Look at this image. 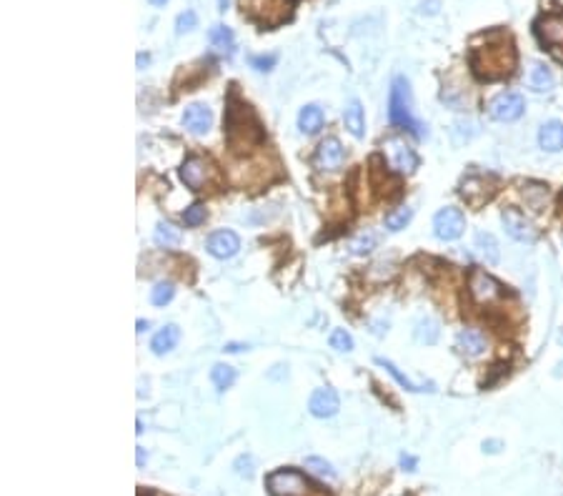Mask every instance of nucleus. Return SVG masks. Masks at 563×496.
Here are the masks:
<instances>
[{"label":"nucleus","mask_w":563,"mask_h":496,"mask_svg":"<svg viewBox=\"0 0 563 496\" xmlns=\"http://www.w3.org/2000/svg\"><path fill=\"white\" fill-rule=\"evenodd\" d=\"M376 243H378V236H376L373 231H363V233H358L353 241H351V253H356V256H366V253L373 251Z\"/></svg>","instance_id":"obj_27"},{"label":"nucleus","mask_w":563,"mask_h":496,"mask_svg":"<svg viewBox=\"0 0 563 496\" xmlns=\"http://www.w3.org/2000/svg\"><path fill=\"white\" fill-rule=\"evenodd\" d=\"M476 248L481 253V258L486 263H498L501 261V248H498V241L493 238L486 231H478L476 233Z\"/></svg>","instance_id":"obj_21"},{"label":"nucleus","mask_w":563,"mask_h":496,"mask_svg":"<svg viewBox=\"0 0 563 496\" xmlns=\"http://www.w3.org/2000/svg\"><path fill=\"white\" fill-rule=\"evenodd\" d=\"M344 123H346V128L351 131V136H356V138H363L366 121H363V108H361L358 101L348 103V108H346V113H344Z\"/></svg>","instance_id":"obj_22"},{"label":"nucleus","mask_w":563,"mask_h":496,"mask_svg":"<svg viewBox=\"0 0 563 496\" xmlns=\"http://www.w3.org/2000/svg\"><path fill=\"white\" fill-rule=\"evenodd\" d=\"M155 243L165 246V248H173L180 243V228H175L173 223H158L155 228Z\"/></svg>","instance_id":"obj_28"},{"label":"nucleus","mask_w":563,"mask_h":496,"mask_svg":"<svg viewBox=\"0 0 563 496\" xmlns=\"http://www.w3.org/2000/svg\"><path fill=\"white\" fill-rule=\"evenodd\" d=\"M388 118L393 126L413 131L415 136H423V126L413 118V96H410V86L403 76H398L391 86V98H388Z\"/></svg>","instance_id":"obj_3"},{"label":"nucleus","mask_w":563,"mask_h":496,"mask_svg":"<svg viewBox=\"0 0 563 496\" xmlns=\"http://www.w3.org/2000/svg\"><path fill=\"white\" fill-rule=\"evenodd\" d=\"M165 3H168V0H150V6H165Z\"/></svg>","instance_id":"obj_40"},{"label":"nucleus","mask_w":563,"mask_h":496,"mask_svg":"<svg viewBox=\"0 0 563 496\" xmlns=\"http://www.w3.org/2000/svg\"><path fill=\"white\" fill-rule=\"evenodd\" d=\"M241 8L248 18L261 23L263 28L281 26L293 13L291 0H241Z\"/></svg>","instance_id":"obj_4"},{"label":"nucleus","mask_w":563,"mask_h":496,"mask_svg":"<svg viewBox=\"0 0 563 496\" xmlns=\"http://www.w3.org/2000/svg\"><path fill=\"white\" fill-rule=\"evenodd\" d=\"M143 461H145V454H143V449H138V466H143Z\"/></svg>","instance_id":"obj_38"},{"label":"nucleus","mask_w":563,"mask_h":496,"mask_svg":"<svg viewBox=\"0 0 563 496\" xmlns=\"http://www.w3.org/2000/svg\"><path fill=\"white\" fill-rule=\"evenodd\" d=\"M401 461H403V466H415V461L410 459V456H408V459H406V456H403V459H401Z\"/></svg>","instance_id":"obj_39"},{"label":"nucleus","mask_w":563,"mask_h":496,"mask_svg":"<svg viewBox=\"0 0 563 496\" xmlns=\"http://www.w3.org/2000/svg\"><path fill=\"white\" fill-rule=\"evenodd\" d=\"M536 33L543 43L563 51V13H548L536 23Z\"/></svg>","instance_id":"obj_13"},{"label":"nucleus","mask_w":563,"mask_h":496,"mask_svg":"<svg viewBox=\"0 0 563 496\" xmlns=\"http://www.w3.org/2000/svg\"><path fill=\"white\" fill-rule=\"evenodd\" d=\"M225 131H228V143L233 151H248L251 146L263 141L261 126H258L256 116L248 106H233L228 111Z\"/></svg>","instance_id":"obj_2"},{"label":"nucleus","mask_w":563,"mask_h":496,"mask_svg":"<svg viewBox=\"0 0 563 496\" xmlns=\"http://www.w3.org/2000/svg\"><path fill=\"white\" fill-rule=\"evenodd\" d=\"M178 338H180V328L175 326V323H168V326L160 328V331L153 336V343H150V348H153V353L163 356V353L173 351L175 343H178Z\"/></svg>","instance_id":"obj_20"},{"label":"nucleus","mask_w":563,"mask_h":496,"mask_svg":"<svg viewBox=\"0 0 563 496\" xmlns=\"http://www.w3.org/2000/svg\"><path fill=\"white\" fill-rule=\"evenodd\" d=\"M210 381H213L218 391H225L233 381H236V371H233L228 363H215V366L210 368Z\"/></svg>","instance_id":"obj_26"},{"label":"nucleus","mask_w":563,"mask_h":496,"mask_svg":"<svg viewBox=\"0 0 563 496\" xmlns=\"http://www.w3.org/2000/svg\"><path fill=\"white\" fill-rule=\"evenodd\" d=\"M273 63H276V56H271V58H253V66H258V71H268Z\"/></svg>","instance_id":"obj_36"},{"label":"nucleus","mask_w":563,"mask_h":496,"mask_svg":"<svg viewBox=\"0 0 563 496\" xmlns=\"http://www.w3.org/2000/svg\"><path fill=\"white\" fill-rule=\"evenodd\" d=\"M526 111V101H523L521 93H501L491 101L488 106V113H491L493 121H501V123H511L516 118L523 116Z\"/></svg>","instance_id":"obj_7"},{"label":"nucleus","mask_w":563,"mask_h":496,"mask_svg":"<svg viewBox=\"0 0 563 496\" xmlns=\"http://www.w3.org/2000/svg\"><path fill=\"white\" fill-rule=\"evenodd\" d=\"M195 28V13L193 11H185L178 16V21H175V33H185V31H193Z\"/></svg>","instance_id":"obj_35"},{"label":"nucleus","mask_w":563,"mask_h":496,"mask_svg":"<svg viewBox=\"0 0 563 496\" xmlns=\"http://www.w3.org/2000/svg\"><path fill=\"white\" fill-rule=\"evenodd\" d=\"M298 126H301V131L308 136L318 133L321 126H323V111L318 106H313V103L311 106H306L301 111V116H298Z\"/></svg>","instance_id":"obj_23"},{"label":"nucleus","mask_w":563,"mask_h":496,"mask_svg":"<svg viewBox=\"0 0 563 496\" xmlns=\"http://www.w3.org/2000/svg\"><path fill=\"white\" fill-rule=\"evenodd\" d=\"M180 178H183V183L188 186V188L203 191L205 186L213 183V181L218 178V171H215V166L210 163L208 158L190 156V158L183 163V168H180Z\"/></svg>","instance_id":"obj_6"},{"label":"nucleus","mask_w":563,"mask_h":496,"mask_svg":"<svg viewBox=\"0 0 563 496\" xmlns=\"http://www.w3.org/2000/svg\"><path fill=\"white\" fill-rule=\"evenodd\" d=\"M376 363H378V366H383L386 371H388V374L393 376V379L398 381V384L403 386L406 391H433V386H430V384H425V386H423V384H413V381H410V379H406V376L401 374L398 368H396L391 361H386V358H381V356H378V358H376Z\"/></svg>","instance_id":"obj_25"},{"label":"nucleus","mask_w":563,"mask_h":496,"mask_svg":"<svg viewBox=\"0 0 563 496\" xmlns=\"http://www.w3.org/2000/svg\"><path fill=\"white\" fill-rule=\"evenodd\" d=\"M308 409H311L313 416L318 419H331V416L338 414L341 409V401H338V394L333 389H316L308 401Z\"/></svg>","instance_id":"obj_15"},{"label":"nucleus","mask_w":563,"mask_h":496,"mask_svg":"<svg viewBox=\"0 0 563 496\" xmlns=\"http://www.w3.org/2000/svg\"><path fill=\"white\" fill-rule=\"evenodd\" d=\"M268 489H271L273 496H308L316 491V486L298 471L281 469L268 476Z\"/></svg>","instance_id":"obj_5"},{"label":"nucleus","mask_w":563,"mask_h":496,"mask_svg":"<svg viewBox=\"0 0 563 496\" xmlns=\"http://www.w3.org/2000/svg\"><path fill=\"white\" fill-rule=\"evenodd\" d=\"M410 218H413V208H408V206H403V208H396V211H391V213L386 216V228H388V231H403L406 226L410 223Z\"/></svg>","instance_id":"obj_29"},{"label":"nucleus","mask_w":563,"mask_h":496,"mask_svg":"<svg viewBox=\"0 0 563 496\" xmlns=\"http://www.w3.org/2000/svg\"><path fill=\"white\" fill-rule=\"evenodd\" d=\"M185 226H198L205 221V206L203 203H193L188 211H185Z\"/></svg>","instance_id":"obj_34"},{"label":"nucleus","mask_w":563,"mask_h":496,"mask_svg":"<svg viewBox=\"0 0 563 496\" xmlns=\"http://www.w3.org/2000/svg\"><path fill=\"white\" fill-rule=\"evenodd\" d=\"M415 338L420 343H435V338H438V323L433 318H420L418 326H415Z\"/></svg>","instance_id":"obj_30"},{"label":"nucleus","mask_w":563,"mask_h":496,"mask_svg":"<svg viewBox=\"0 0 563 496\" xmlns=\"http://www.w3.org/2000/svg\"><path fill=\"white\" fill-rule=\"evenodd\" d=\"M210 123H213V113H210L208 106H203V103H193V106L185 108L183 126H185V131H190L193 136L208 133Z\"/></svg>","instance_id":"obj_16"},{"label":"nucleus","mask_w":563,"mask_h":496,"mask_svg":"<svg viewBox=\"0 0 563 496\" xmlns=\"http://www.w3.org/2000/svg\"><path fill=\"white\" fill-rule=\"evenodd\" d=\"M148 326H150L148 321H138V328H135V331H138V333H143V331H148Z\"/></svg>","instance_id":"obj_37"},{"label":"nucleus","mask_w":563,"mask_h":496,"mask_svg":"<svg viewBox=\"0 0 563 496\" xmlns=\"http://www.w3.org/2000/svg\"><path fill=\"white\" fill-rule=\"evenodd\" d=\"M466 231V216L458 208H443L433 218V233L440 241H456Z\"/></svg>","instance_id":"obj_10"},{"label":"nucleus","mask_w":563,"mask_h":496,"mask_svg":"<svg viewBox=\"0 0 563 496\" xmlns=\"http://www.w3.org/2000/svg\"><path fill=\"white\" fill-rule=\"evenodd\" d=\"M458 348L466 356H481L486 351V336L476 328H466V331L458 333Z\"/></svg>","instance_id":"obj_19"},{"label":"nucleus","mask_w":563,"mask_h":496,"mask_svg":"<svg viewBox=\"0 0 563 496\" xmlns=\"http://www.w3.org/2000/svg\"><path fill=\"white\" fill-rule=\"evenodd\" d=\"M383 148L386 156H388L391 168L401 171V173H413L415 166H418V156L403 138H388L383 143Z\"/></svg>","instance_id":"obj_8"},{"label":"nucleus","mask_w":563,"mask_h":496,"mask_svg":"<svg viewBox=\"0 0 563 496\" xmlns=\"http://www.w3.org/2000/svg\"><path fill=\"white\" fill-rule=\"evenodd\" d=\"M501 221H503L506 233L511 236L513 241H518V243H533V241H536V228H533V223L523 213H518L516 208L503 211Z\"/></svg>","instance_id":"obj_11"},{"label":"nucleus","mask_w":563,"mask_h":496,"mask_svg":"<svg viewBox=\"0 0 563 496\" xmlns=\"http://www.w3.org/2000/svg\"><path fill=\"white\" fill-rule=\"evenodd\" d=\"M208 38H210V46H213L218 53H231L233 51V33H231V28L213 26V28H210V33H208Z\"/></svg>","instance_id":"obj_24"},{"label":"nucleus","mask_w":563,"mask_h":496,"mask_svg":"<svg viewBox=\"0 0 563 496\" xmlns=\"http://www.w3.org/2000/svg\"><path fill=\"white\" fill-rule=\"evenodd\" d=\"M173 293H175L173 283L160 281V283H155V288L150 291V301H153V306H165V303H170Z\"/></svg>","instance_id":"obj_31"},{"label":"nucleus","mask_w":563,"mask_h":496,"mask_svg":"<svg viewBox=\"0 0 563 496\" xmlns=\"http://www.w3.org/2000/svg\"><path fill=\"white\" fill-rule=\"evenodd\" d=\"M528 86L536 93H551L553 86H556V78H553L551 68L546 63H533L531 76H528Z\"/></svg>","instance_id":"obj_18"},{"label":"nucleus","mask_w":563,"mask_h":496,"mask_svg":"<svg viewBox=\"0 0 563 496\" xmlns=\"http://www.w3.org/2000/svg\"><path fill=\"white\" fill-rule=\"evenodd\" d=\"M468 288H471V296L476 303H493L503 296V286L491 276V273L481 271H471V281H468Z\"/></svg>","instance_id":"obj_9"},{"label":"nucleus","mask_w":563,"mask_h":496,"mask_svg":"<svg viewBox=\"0 0 563 496\" xmlns=\"http://www.w3.org/2000/svg\"><path fill=\"white\" fill-rule=\"evenodd\" d=\"M205 248L215 258H231L241 248V241H238V236L233 231H215L208 238V243H205Z\"/></svg>","instance_id":"obj_14"},{"label":"nucleus","mask_w":563,"mask_h":496,"mask_svg":"<svg viewBox=\"0 0 563 496\" xmlns=\"http://www.w3.org/2000/svg\"><path fill=\"white\" fill-rule=\"evenodd\" d=\"M346 161V148L341 146L338 138H326L321 146H318V153H316V166L323 171H336L341 168Z\"/></svg>","instance_id":"obj_12"},{"label":"nucleus","mask_w":563,"mask_h":496,"mask_svg":"<svg viewBox=\"0 0 563 496\" xmlns=\"http://www.w3.org/2000/svg\"><path fill=\"white\" fill-rule=\"evenodd\" d=\"M331 348L348 353L351 348H353V338H351V333L346 331V328H336V331L331 333Z\"/></svg>","instance_id":"obj_33"},{"label":"nucleus","mask_w":563,"mask_h":496,"mask_svg":"<svg viewBox=\"0 0 563 496\" xmlns=\"http://www.w3.org/2000/svg\"><path fill=\"white\" fill-rule=\"evenodd\" d=\"M471 66L481 81H498L513 73L516 66V53L508 36L501 38V43H486L481 48H473Z\"/></svg>","instance_id":"obj_1"},{"label":"nucleus","mask_w":563,"mask_h":496,"mask_svg":"<svg viewBox=\"0 0 563 496\" xmlns=\"http://www.w3.org/2000/svg\"><path fill=\"white\" fill-rule=\"evenodd\" d=\"M306 466H308V469L316 471L318 476H326V479H336V469H333V466L328 464L326 459H321V456H308Z\"/></svg>","instance_id":"obj_32"},{"label":"nucleus","mask_w":563,"mask_h":496,"mask_svg":"<svg viewBox=\"0 0 563 496\" xmlns=\"http://www.w3.org/2000/svg\"><path fill=\"white\" fill-rule=\"evenodd\" d=\"M538 143L548 153H558L563 148V126L558 121H548L538 131Z\"/></svg>","instance_id":"obj_17"}]
</instances>
